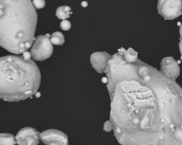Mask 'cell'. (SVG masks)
<instances>
[{
  "instance_id": "1",
  "label": "cell",
  "mask_w": 182,
  "mask_h": 145,
  "mask_svg": "<svg viewBox=\"0 0 182 145\" xmlns=\"http://www.w3.org/2000/svg\"><path fill=\"white\" fill-rule=\"evenodd\" d=\"M31 0H0V45L19 55L32 46L37 13Z\"/></svg>"
},
{
  "instance_id": "2",
  "label": "cell",
  "mask_w": 182,
  "mask_h": 145,
  "mask_svg": "<svg viewBox=\"0 0 182 145\" xmlns=\"http://www.w3.org/2000/svg\"><path fill=\"white\" fill-rule=\"evenodd\" d=\"M41 72L34 60L10 55L0 60V98L7 102H18L37 92Z\"/></svg>"
},
{
  "instance_id": "3",
  "label": "cell",
  "mask_w": 182,
  "mask_h": 145,
  "mask_svg": "<svg viewBox=\"0 0 182 145\" xmlns=\"http://www.w3.org/2000/svg\"><path fill=\"white\" fill-rule=\"evenodd\" d=\"M50 34L38 35L33 41L30 52L35 61H44L51 56L53 51Z\"/></svg>"
},
{
  "instance_id": "4",
  "label": "cell",
  "mask_w": 182,
  "mask_h": 145,
  "mask_svg": "<svg viewBox=\"0 0 182 145\" xmlns=\"http://www.w3.org/2000/svg\"><path fill=\"white\" fill-rule=\"evenodd\" d=\"M157 9L165 20L175 19L182 14V0H158Z\"/></svg>"
},
{
  "instance_id": "5",
  "label": "cell",
  "mask_w": 182,
  "mask_h": 145,
  "mask_svg": "<svg viewBox=\"0 0 182 145\" xmlns=\"http://www.w3.org/2000/svg\"><path fill=\"white\" fill-rule=\"evenodd\" d=\"M40 140L43 144L48 145H67L69 138L67 135L59 130L50 129L40 133Z\"/></svg>"
},
{
  "instance_id": "6",
  "label": "cell",
  "mask_w": 182,
  "mask_h": 145,
  "mask_svg": "<svg viewBox=\"0 0 182 145\" xmlns=\"http://www.w3.org/2000/svg\"><path fill=\"white\" fill-rule=\"evenodd\" d=\"M39 135L34 128L26 127L19 130L15 137L19 145H37L40 140Z\"/></svg>"
},
{
  "instance_id": "7",
  "label": "cell",
  "mask_w": 182,
  "mask_h": 145,
  "mask_svg": "<svg viewBox=\"0 0 182 145\" xmlns=\"http://www.w3.org/2000/svg\"><path fill=\"white\" fill-rule=\"evenodd\" d=\"M160 71L172 80H175L180 74L179 63L172 57L163 58L160 64Z\"/></svg>"
},
{
  "instance_id": "8",
  "label": "cell",
  "mask_w": 182,
  "mask_h": 145,
  "mask_svg": "<svg viewBox=\"0 0 182 145\" xmlns=\"http://www.w3.org/2000/svg\"><path fill=\"white\" fill-rule=\"evenodd\" d=\"M112 56L107 52H95L91 55L90 61L92 67L97 72L103 74L105 72L108 62Z\"/></svg>"
},
{
  "instance_id": "9",
  "label": "cell",
  "mask_w": 182,
  "mask_h": 145,
  "mask_svg": "<svg viewBox=\"0 0 182 145\" xmlns=\"http://www.w3.org/2000/svg\"><path fill=\"white\" fill-rule=\"evenodd\" d=\"M71 14V8L69 6H59L55 11V16L60 20H65L69 19Z\"/></svg>"
},
{
  "instance_id": "10",
  "label": "cell",
  "mask_w": 182,
  "mask_h": 145,
  "mask_svg": "<svg viewBox=\"0 0 182 145\" xmlns=\"http://www.w3.org/2000/svg\"><path fill=\"white\" fill-rule=\"evenodd\" d=\"M17 143L16 137L9 133H2L0 135V144L2 145H14Z\"/></svg>"
},
{
  "instance_id": "11",
  "label": "cell",
  "mask_w": 182,
  "mask_h": 145,
  "mask_svg": "<svg viewBox=\"0 0 182 145\" xmlns=\"http://www.w3.org/2000/svg\"><path fill=\"white\" fill-rule=\"evenodd\" d=\"M126 61L130 63L135 62L138 60V53L132 48H129L124 55Z\"/></svg>"
},
{
  "instance_id": "12",
  "label": "cell",
  "mask_w": 182,
  "mask_h": 145,
  "mask_svg": "<svg viewBox=\"0 0 182 145\" xmlns=\"http://www.w3.org/2000/svg\"><path fill=\"white\" fill-rule=\"evenodd\" d=\"M51 41L53 45H62L65 43V38L64 34L59 31H55L53 33L51 37Z\"/></svg>"
},
{
  "instance_id": "13",
  "label": "cell",
  "mask_w": 182,
  "mask_h": 145,
  "mask_svg": "<svg viewBox=\"0 0 182 145\" xmlns=\"http://www.w3.org/2000/svg\"><path fill=\"white\" fill-rule=\"evenodd\" d=\"M60 26L62 30L65 31H69L71 28V23L70 22L69 20L65 19V20H62L61 22L60 23Z\"/></svg>"
},
{
  "instance_id": "14",
  "label": "cell",
  "mask_w": 182,
  "mask_h": 145,
  "mask_svg": "<svg viewBox=\"0 0 182 145\" xmlns=\"http://www.w3.org/2000/svg\"><path fill=\"white\" fill-rule=\"evenodd\" d=\"M32 2L36 9H43L46 5L45 0H32Z\"/></svg>"
},
{
  "instance_id": "15",
  "label": "cell",
  "mask_w": 182,
  "mask_h": 145,
  "mask_svg": "<svg viewBox=\"0 0 182 145\" xmlns=\"http://www.w3.org/2000/svg\"><path fill=\"white\" fill-rule=\"evenodd\" d=\"M103 130H105V132H110L113 130V125L110 120H108V121H106L105 123H104Z\"/></svg>"
},
{
  "instance_id": "16",
  "label": "cell",
  "mask_w": 182,
  "mask_h": 145,
  "mask_svg": "<svg viewBox=\"0 0 182 145\" xmlns=\"http://www.w3.org/2000/svg\"><path fill=\"white\" fill-rule=\"evenodd\" d=\"M22 56L24 59L26 60H30L31 58H32V55H31V52H28V50H26V51L23 52Z\"/></svg>"
},
{
  "instance_id": "17",
  "label": "cell",
  "mask_w": 182,
  "mask_h": 145,
  "mask_svg": "<svg viewBox=\"0 0 182 145\" xmlns=\"http://www.w3.org/2000/svg\"><path fill=\"white\" fill-rule=\"evenodd\" d=\"M125 52H126V50L125 49V48H121L120 49L118 50L119 54L121 55H123V56H124V55H125Z\"/></svg>"
},
{
  "instance_id": "18",
  "label": "cell",
  "mask_w": 182,
  "mask_h": 145,
  "mask_svg": "<svg viewBox=\"0 0 182 145\" xmlns=\"http://www.w3.org/2000/svg\"><path fill=\"white\" fill-rule=\"evenodd\" d=\"M179 50H180V52L181 54V60H182V38L181 37L180 38V39H179Z\"/></svg>"
},
{
  "instance_id": "19",
  "label": "cell",
  "mask_w": 182,
  "mask_h": 145,
  "mask_svg": "<svg viewBox=\"0 0 182 145\" xmlns=\"http://www.w3.org/2000/svg\"><path fill=\"white\" fill-rule=\"evenodd\" d=\"M88 2H87L86 1H83V2H82V3H81V6H82V7H87L88 6Z\"/></svg>"
},
{
  "instance_id": "20",
  "label": "cell",
  "mask_w": 182,
  "mask_h": 145,
  "mask_svg": "<svg viewBox=\"0 0 182 145\" xmlns=\"http://www.w3.org/2000/svg\"><path fill=\"white\" fill-rule=\"evenodd\" d=\"M179 33H180L181 37L182 38V25L180 26V29H179Z\"/></svg>"
},
{
  "instance_id": "21",
  "label": "cell",
  "mask_w": 182,
  "mask_h": 145,
  "mask_svg": "<svg viewBox=\"0 0 182 145\" xmlns=\"http://www.w3.org/2000/svg\"><path fill=\"white\" fill-rule=\"evenodd\" d=\"M178 26H181V23L178 22Z\"/></svg>"
},
{
  "instance_id": "22",
  "label": "cell",
  "mask_w": 182,
  "mask_h": 145,
  "mask_svg": "<svg viewBox=\"0 0 182 145\" xmlns=\"http://www.w3.org/2000/svg\"><path fill=\"white\" fill-rule=\"evenodd\" d=\"M177 62H178L179 64H180V63H181V62H180V61H177Z\"/></svg>"
}]
</instances>
